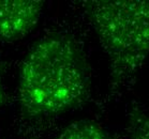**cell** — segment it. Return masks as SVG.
<instances>
[{"mask_svg": "<svg viewBox=\"0 0 149 139\" xmlns=\"http://www.w3.org/2000/svg\"><path fill=\"white\" fill-rule=\"evenodd\" d=\"M55 139H117L100 124L90 120H78L69 124Z\"/></svg>", "mask_w": 149, "mask_h": 139, "instance_id": "obj_4", "label": "cell"}, {"mask_svg": "<svg viewBox=\"0 0 149 139\" xmlns=\"http://www.w3.org/2000/svg\"><path fill=\"white\" fill-rule=\"evenodd\" d=\"M125 131L130 139H149V113L139 108H131L127 115Z\"/></svg>", "mask_w": 149, "mask_h": 139, "instance_id": "obj_5", "label": "cell"}, {"mask_svg": "<svg viewBox=\"0 0 149 139\" xmlns=\"http://www.w3.org/2000/svg\"><path fill=\"white\" fill-rule=\"evenodd\" d=\"M90 70L69 34L51 33L36 42L22 61L17 100L29 119H47L79 108L90 98Z\"/></svg>", "mask_w": 149, "mask_h": 139, "instance_id": "obj_1", "label": "cell"}, {"mask_svg": "<svg viewBox=\"0 0 149 139\" xmlns=\"http://www.w3.org/2000/svg\"><path fill=\"white\" fill-rule=\"evenodd\" d=\"M44 3L42 0H0V41H19L30 33Z\"/></svg>", "mask_w": 149, "mask_h": 139, "instance_id": "obj_3", "label": "cell"}, {"mask_svg": "<svg viewBox=\"0 0 149 139\" xmlns=\"http://www.w3.org/2000/svg\"><path fill=\"white\" fill-rule=\"evenodd\" d=\"M79 3L109 59V92L118 94L134 82L149 56V0Z\"/></svg>", "mask_w": 149, "mask_h": 139, "instance_id": "obj_2", "label": "cell"}, {"mask_svg": "<svg viewBox=\"0 0 149 139\" xmlns=\"http://www.w3.org/2000/svg\"><path fill=\"white\" fill-rule=\"evenodd\" d=\"M3 102H4V93H3L2 86H1V82H0V106L3 104Z\"/></svg>", "mask_w": 149, "mask_h": 139, "instance_id": "obj_6", "label": "cell"}]
</instances>
